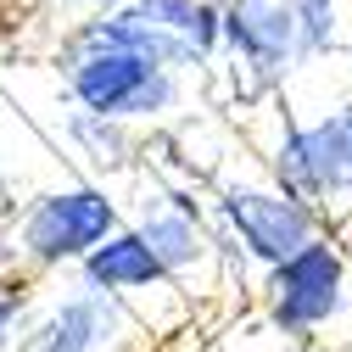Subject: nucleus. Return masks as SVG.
<instances>
[{"label":"nucleus","instance_id":"f257e3e1","mask_svg":"<svg viewBox=\"0 0 352 352\" xmlns=\"http://www.w3.org/2000/svg\"><path fill=\"white\" fill-rule=\"evenodd\" d=\"M51 67L67 107L118 118L129 129H168L190 112V78L173 73L151 56L118 51V45H96L84 39L73 23H62V34L51 39Z\"/></svg>","mask_w":352,"mask_h":352},{"label":"nucleus","instance_id":"f03ea898","mask_svg":"<svg viewBox=\"0 0 352 352\" xmlns=\"http://www.w3.org/2000/svg\"><path fill=\"white\" fill-rule=\"evenodd\" d=\"M118 224H123V196L107 179L67 173L62 185L23 196V207L12 212L6 235H0V269H17L34 285L73 274Z\"/></svg>","mask_w":352,"mask_h":352},{"label":"nucleus","instance_id":"7ed1b4c3","mask_svg":"<svg viewBox=\"0 0 352 352\" xmlns=\"http://www.w3.org/2000/svg\"><path fill=\"white\" fill-rule=\"evenodd\" d=\"M257 314L280 341L291 346H352V263L336 241V230L314 235L285 263L263 269Z\"/></svg>","mask_w":352,"mask_h":352},{"label":"nucleus","instance_id":"20e7f679","mask_svg":"<svg viewBox=\"0 0 352 352\" xmlns=\"http://www.w3.org/2000/svg\"><path fill=\"white\" fill-rule=\"evenodd\" d=\"M207 201V224L224 246V263H246V269H274L291 252H302L314 235H324V218L296 201L285 185H274L269 173H246V168H218L201 179Z\"/></svg>","mask_w":352,"mask_h":352},{"label":"nucleus","instance_id":"39448f33","mask_svg":"<svg viewBox=\"0 0 352 352\" xmlns=\"http://www.w3.org/2000/svg\"><path fill=\"white\" fill-rule=\"evenodd\" d=\"M269 112V135L257 140L263 151V173L274 185H285L296 201H307L324 230L346 224L352 218V140L341 135L336 107L314 112V118H296L291 107H263Z\"/></svg>","mask_w":352,"mask_h":352},{"label":"nucleus","instance_id":"423d86ee","mask_svg":"<svg viewBox=\"0 0 352 352\" xmlns=\"http://www.w3.org/2000/svg\"><path fill=\"white\" fill-rule=\"evenodd\" d=\"M123 224L135 230L151 257L168 269V280L179 285L190 302L212 296L224 285V246H218L212 224H207V201L201 190H190V179H168V173H146L135 212H123Z\"/></svg>","mask_w":352,"mask_h":352},{"label":"nucleus","instance_id":"0eeeda50","mask_svg":"<svg viewBox=\"0 0 352 352\" xmlns=\"http://www.w3.org/2000/svg\"><path fill=\"white\" fill-rule=\"evenodd\" d=\"M218 73H224V84H230L235 112L274 107L285 96V84L302 73L291 0H224Z\"/></svg>","mask_w":352,"mask_h":352},{"label":"nucleus","instance_id":"6e6552de","mask_svg":"<svg viewBox=\"0 0 352 352\" xmlns=\"http://www.w3.org/2000/svg\"><path fill=\"white\" fill-rule=\"evenodd\" d=\"M73 280H84V285L107 291L112 302H123V314L140 324V336H168L173 324L196 319V302L168 280V269L151 257V246L129 224H118L90 257H84L73 269Z\"/></svg>","mask_w":352,"mask_h":352},{"label":"nucleus","instance_id":"1a4fd4ad","mask_svg":"<svg viewBox=\"0 0 352 352\" xmlns=\"http://www.w3.org/2000/svg\"><path fill=\"white\" fill-rule=\"evenodd\" d=\"M135 336H140V324L123 314V302L73 280L45 307H34V324L17 352H123Z\"/></svg>","mask_w":352,"mask_h":352},{"label":"nucleus","instance_id":"9d476101","mask_svg":"<svg viewBox=\"0 0 352 352\" xmlns=\"http://www.w3.org/2000/svg\"><path fill=\"white\" fill-rule=\"evenodd\" d=\"M56 140L73 151L78 173L90 179H123V173H140L146 162V135L129 129L118 118H101V112H84V107H62L56 112Z\"/></svg>","mask_w":352,"mask_h":352},{"label":"nucleus","instance_id":"9b49d317","mask_svg":"<svg viewBox=\"0 0 352 352\" xmlns=\"http://www.w3.org/2000/svg\"><path fill=\"white\" fill-rule=\"evenodd\" d=\"M140 6L179 39L185 56L201 73L218 67V45H224V0H140Z\"/></svg>","mask_w":352,"mask_h":352},{"label":"nucleus","instance_id":"f8f14e48","mask_svg":"<svg viewBox=\"0 0 352 352\" xmlns=\"http://www.w3.org/2000/svg\"><path fill=\"white\" fill-rule=\"evenodd\" d=\"M291 17H296L302 67L346 51V0H291Z\"/></svg>","mask_w":352,"mask_h":352},{"label":"nucleus","instance_id":"ddd939ff","mask_svg":"<svg viewBox=\"0 0 352 352\" xmlns=\"http://www.w3.org/2000/svg\"><path fill=\"white\" fill-rule=\"evenodd\" d=\"M34 280H23L17 269H0V352H17L28 324H34Z\"/></svg>","mask_w":352,"mask_h":352},{"label":"nucleus","instance_id":"4468645a","mask_svg":"<svg viewBox=\"0 0 352 352\" xmlns=\"http://www.w3.org/2000/svg\"><path fill=\"white\" fill-rule=\"evenodd\" d=\"M45 12H56V17H67V23H78V17H96V12H112V6H129V0H39Z\"/></svg>","mask_w":352,"mask_h":352},{"label":"nucleus","instance_id":"2eb2a0df","mask_svg":"<svg viewBox=\"0 0 352 352\" xmlns=\"http://www.w3.org/2000/svg\"><path fill=\"white\" fill-rule=\"evenodd\" d=\"M12 212H17V201H12V173H6V151H0V235H6Z\"/></svg>","mask_w":352,"mask_h":352},{"label":"nucleus","instance_id":"dca6fc26","mask_svg":"<svg viewBox=\"0 0 352 352\" xmlns=\"http://www.w3.org/2000/svg\"><path fill=\"white\" fill-rule=\"evenodd\" d=\"M336 123H341V135L352 140V96H346V101H336Z\"/></svg>","mask_w":352,"mask_h":352},{"label":"nucleus","instance_id":"f3484780","mask_svg":"<svg viewBox=\"0 0 352 352\" xmlns=\"http://www.w3.org/2000/svg\"><path fill=\"white\" fill-rule=\"evenodd\" d=\"M336 241H341V252H346V263H352V218H346V224H336Z\"/></svg>","mask_w":352,"mask_h":352},{"label":"nucleus","instance_id":"a211bd4d","mask_svg":"<svg viewBox=\"0 0 352 352\" xmlns=\"http://www.w3.org/2000/svg\"><path fill=\"white\" fill-rule=\"evenodd\" d=\"M291 352H352V346H291Z\"/></svg>","mask_w":352,"mask_h":352},{"label":"nucleus","instance_id":"6ab92c4d","mask_svg":"<svg viewBox=\"0 0 352 352\" xmlns=\"http://www.w3.org/2000/svg\"><path fill=\"white\" fill-rule=\"evenodd\" d=\"M0 34H6V0H0Z\"/></svg>","mask_w":352,"mask_h":352},{"label":"nucleus","instance_id":"aec40b11","mask_svg":"<svg viewBox=\"0 0 352 352\" xmlns=\"http://www.w3.org/2000/svg\"><path fill=\"white\" fill-rule=\"evenodd\" d=\"M346 62H352V34H346Z\"/></svg>","mask_w":352,"mask_h":352}]
</instances>
